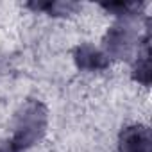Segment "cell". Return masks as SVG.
<instances>
[{"instance_id": "1", "label": "cell", "mask_w": 152, "mask_h": 152, "mask_svg": "<svg viewBox=\"0 0 152 152\" xmlns=\"http://www.w3.org/2000/svg\"><path fill=\"white\" fill-rule=\"evenodd\" d=\"M47 125H48V111L45 104L38 99H27L15 115L13 136L9 141L18 152L27 150L43 138Z\"/></svg>"}, {"instance_id": "2", "label": "cell", "mask_w": 152, "mask_h": 152, "mask_svg": "<svg viewBox=\"0 0 152 152\" xmlns=\"http://www.w3.org/2000/svg\"><path fill=\"white\" fill-rule=\"evenodd\" d=\"M141 34L138 31L136 20H118L111 29H107L102 39V52L111 59H129L138 54L141 47Z\"/></svg>"}, {"instance_id": "3", "label": "cell", "mask_w": 152, "mask_h": 152, "mask_svg": "<svg viewBox=\"0 0 152 152\" xmlns=\"http://www.w3.org/2000/svg\"><path fill=\"white\" fill-rule=\"evenodd\" d=\"M118 152H152V136L147 125L134 124L122 131Z\"/></svg>"}, {"instance_id": "4", "label": "cell", "mask_w": 152, "mask_h": 152, "mask_svg": "<svg viewBox=\"0 0 152 152\" xmlns=\"http://www.w3.org/2000/svg\"><path fill=\"white\" fill-rule=\"evenodd\" d=\"M73 63L81 72H102L109 66V57L90 43H81L73 50Z\"/></svg>"}, {"instance_id": "5", "label": "cell", "mask_w": 152, "mask_h": 152, "mask_svg": "<svg viewBox=\"0 0 152 152\" xmlns=\"http://www.w3.org/2000/svg\"><path fill=\"white\" fill-rule=\"evenodd\" d=\"M150 48H148V29L143 36L141 47L136 54L134 64H132V79L140 83L141 86H148L152 81V72H150Z\"/></svg>"}, {"instance_id": "6", "label": "cell", "mask_w": 152, "mask_h": 152, "mask_svg": "<svg viewBox=\"0 0 152 152\" xmlns=\"http://www.w3.org/2000/svg\"><path fill=\"white\" fill-rule=\"evenodd\" d=\"M29 9L32 11H39V13H45V15H50V16H68L72 13H75L81 6L75 4V2H29L27 4Z\"/></svg>"}, {"instance_id": "7", "label": "cell", "mask_w": 152, "mask_h": 152, "mask_svg": "<svg viewBox=\"0 0 152 152\" xmlns=\"http://www.w3.org/2000/svg\"><path fill=\"white\" fill-rule=\"evenodd\" d=\"M141 7H143V4H138V2H109V4H102V9H106L107 13L118 16V20H136Z\"/></svg>"}, {"instance_id": "8", "label": "cell", "mask_w": 152, "mask_h": 152, "mask_svg": "<svg viewBox=\"0 0 152 152\" xmlns=\"http://www.w3.org/2000/svg\"><path fill=\"white\" fill-rule=\"evenodd\" d=\"M0 152H18L9 140H0Z\"/></svg>"}]
</instances>
